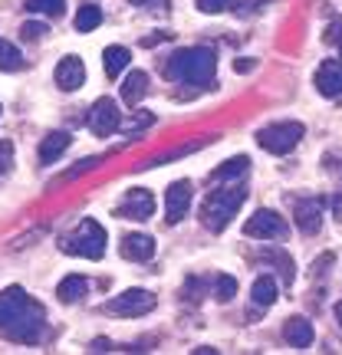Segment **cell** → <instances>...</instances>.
<instances>
[{"label":"cell","instance_id":"cell-20","mask_svg":"<svg viewBox=\"0 0 342 355\" xmlns=\"http://www.w3.org/2000/svg\"><path fill=\"white\" fill-rule=\"evenodd\" d=\"M277 296H280V290H277V279H273V277H260L254 286H250V300H254L260 309L273 306V303H277Z\"/></svg>","mask_w":342,"mask_h":355},{"label":"cell","instance_id":"cell-26","mask_svg":"<svg viewBox=\"0 0 342 355\" xmlns=\"http://www.w3.org/2000/svg\"><path fill=\"white\" fill-rule=\"evenodd\" d=\"M20 33H24V40H43L50 33V26L40 24V20H26V24L20 26Z\"/></svg>","mask_w":342,"mask_h":355},{"label":"cell","instance_id":"cell-34","mask_svg":"<svg viewBox=\"0 0 342 355\" xmlns=\"http://www.w3.org/2000/svg\"><path fill=\"white\" fill-rule=\"evenodd\" d=\"M332 207H336V217H342V194L336 198V201H332Z\"/></svg>","mask_w":342,"mask_h":355},{"label":"cell","instance_id":"cell-5","mask_svg":"<svg viewBox=\"0 0 342 355\" xmlns=\"http://www.w3.org/2000/svg\"><path fill=\"white\" fill-rule=\"evenodd\" d=\"M303 122H277V125H266L257 132V145L270 155H290L303 141Z\"/></svg>","mask_w":342,"mask_h":355},{"label":"cell","instance_id":"cell-27","mask_svg":"<svg viewBox=\"0 0 342 355\" xmlns=\"http://www.w3.org/2000/svg\"><path fill=\"white\" fill-rule=\"evenodd\" d=\"M13 168V141L0 139V175H7Z\"/></svg>","mask_w":342,"mask_h":355},{"label":"cell","instance_id":"cell-15","mask_svg":"<svg viewBox=\"0 0 342 355\" xmlns=\"http://www.w3.org/2000/svg\"><path fill=\"white\" fill-rule=\"evenodd\" d=\"M313 336H316V332H313V322L303 316H293L283 322V339H287L293 349H306V345L313 343Z\"/></svg>","mask_w":342,"mask_h":355},{"label":"cell","instance_id":"cell-29","mask_svg":"<svg viewBox=\"0 0 342 355\" xmlns=\"http://www.w3.org/2000/svg\"><path fill=\"white\" fill-rule=\"evenodd\" d=\"M99 162H102V158H83V162H79V165L73 168V171H69V175H66V178H79V175H83V171H92V168L99 165Z\"/></svg>","mask_w":342,"mask_h":355},{"label":"cell","instance_id":"cell-14","mask_svg":"<svg viewBox=\"0 0 342 355\" xmlns=\"http://www.w3.org/2000/svg\"><path fill=\"white\" fill-rule=\"evenodd\" d=\"M119 254L126 257V260H132V263H145V260L155 257V241L148 234H128L119 243Z\"/></svg>","mask_w":342,"mask_h":355},{"label":"cell","instance_id":"cell-24","mask_svg":"<svg viewBox=\"0 0 342 355\" xmlns=\"http://www.w3.org/2000/svg\"><path fill=\"white\" fill-rule=\"evenodd\" d=\"M24 7L33 13H43V17H60L66 0H24Z\"/></svg>","mask_w":342,"mask_h":355},{"label":"cell","instance_id":"cell-1","mask_svg":"<svg viewBox=\"0 0 342 355\" xmlns=\"http://www.w3.org/2000/svg\"><path fill=\"white\" fill-rule=\"evenodd\" d=\"M43 322H46V309L26 296L20 286H7L0 293V336L10 343L37 345L43 336Z\"/></svg>","mask_w":342,"mask_h":355},{"label":"cell","instance_id":"cell-32","mask_svg":"<svg viewBox=\"0 0 342 355\" xmlns=\"http://www.w3.org/2000/svg\"><path fill=\"white\" fill-rule=\"evenodd\" d=\"M234 69H237V73H247V69H254V60H237Z\"/></svg>","mask_w":342,"mask_h":355},{"label":"cell","instance_id":"cell-16","mask_svg":"<svg viewBox=\"0 0 342 355\" xmlns=\"http://www.w3.org/2000/svg\"><path fill=\"white\" fill-rule=\"evenodd\" d=\"M69 141H73L69 132H50L46 139L40 141V165H53V162L69 148Z\"/></svg>","mask_w":342,"mask_h":355},{"label":"cell","instance_id":"cell-22","mask_svg":"<svg viewBox=\"0 0 342 355\" xmlns=\"http://www.w3.org/2000/svg\"><path fill=\"white\" fill-rule=\"evenodd\" d=\"M99 24H102V10L96 7V3H83L79 13H76V20H73V26H76L79 33H92Z\"/></svg>","mask_w":342,"mask_h":355},{"label":"cell","instance_id":"cell-12","mask_svg":"<svg viewBox=\"0 0 342 355\" xmlns=\"http://www.w3.org/2000/svg\"><path fill=\"white\" fill-rule=\"evenodd\" d=\"M316 89L326 99H339L342 96V60H326L316 69Z\"/></svg>","mask_w":342,"mask_h":355},{"label":"cell","instance_id":"cell-28","mask_svg":"<svg viewBox=\"0 0 342 355\" xmlns=\"http://www.w3.org/2000/svg\"><path fill=\"white\" fill-rule=\"evenodd\" d=\"M326 43L342 53V20H332V24L326 26Z\"/></svg>","mask_w":342,"mask_h":355},{"label":"cell","instance_id":"cell-31","mask_svg":"<svg viewBox=\"0 0 342 355\" xmlns=\"http://www.w3.org/2000/svg\"><path fill=\"white\" fill-rule=\"evenodd\" d=\"M152 122H155L152 115H139V119H135L132 125H126V128H142V125H152Z\"/></svg>","mask_w":342,"mask_h":355},{"label":"cell","instance_id":"cell-36","mask_svg":"<svg viewBox=\"0 0 342 355\" xmlns=\"http://www.w3.org/2000/svg\"><path fill=\"white\" fill-rule=\"evenodd\" d=\"M135 3H145V0H135Z\"/></svg>","mask_w":342,"mask_h":355},{"label":"cell","instance_id":"cell-13","mask_svg":"<svg viewBox=\"0 0 342 355\" xmlns=\"http://www.w3.org/2000/svg\"><path fill=\"white\" fill-rule=\"evenodd\" d=\"M296 227H300V234H306V237L319 234V227H323V201L306 198V201L296 204Z\"/></svg>","mask_w":342,"mask_h":355},{"label":"cell","instance_id":"cell-21","mask_svg":"<svg viewBox=\"0 0 342 355\" xmlns=\"http://www.w3.org/2000/svg\"><path fill=\"white\" fill-rule=\"evenodd\" d=\"M24 66H26L24 53L17 50L10 40H0V69H3V73H20Z\"/></svg>","mask_w":342,"mask_h":355},{"label":"cell","instance_id":"cell-35","mask_svg":"<svg viewBox=\"0 0 342 355\" xmlns=\"http://www.w3.org/2000/svg\"><path fill=\"white\" fill-rule=\"evenodd\" d=\"M336 319H339V326H342V300L336 303Z\"/></svg>","mask_w":342,"mask_h":355},{"label":"cell","instance_id":"cell-8","mask_svg":"<svg viewBox=\"0 0 342 355\" xmlns=\"http://www.w3.org/2000/svg\"><path fill=\"white\" fill-rule=\"evenodd\" d=\"M89 132L96 135V139H109L115 128H122V112H119V105H115V99H109V96H102L92 109H89V119H86Z\"/></svg>","mask_w":342,"mask_h":355},{"label":"cell","instance_id":"cell-11","mask_svg":"<svg viewBox=\"0 0 342 355\" xmlns=\"http://www.w3.org/2000/svg\"><path fill=\"white\" fill-rule=\"evenodd\" d=\"M53 79H56V86L63 89V92H76L83 83H86V66L79 56H63L56 69H53Z\"/></svg>","mask_w":342,"mask_h":355},{"label":"cell","instance_id":"cell-9","mask_svg":"<svg viewBox=\"0 0 342 355\" xmlns=\"http://www.w3.org/2000/svg\"><path fill=\"white\" fill-rule=\"evenodd\" d=\"M191 201H194L191 181H175V184L165 191V220L168 224H181L191 211Z\"/></svg>","mask_w":342,"mask_h":355},{"label":"cell","instance_id":"cell-33","mask_svg":"<svg viewBox=\"0 0 342 355\" xmlns=\"http://www.w3.org/2000/svg\"><path fill=\"white\" fill-rule=\"evenodd\" d=\"M92 352H109V339H96V343H92Z\"/></svg>","mask_w":342,"mask_h":355},{"label":"cell","instance_id":"cell-7","mask_svg":"<svg viewBox=\"0 0 342 355\" xmlns=\"http://www.w3.org/2000/svg\"><path fill=\"white\" fill-rule=\"evenodd\" d=\"M243 234H247V237H257V241H287L290 227H287V220H283L277 211L260 207V211H254L250 220L243 224Z\"/></svg>","mask_w":342,"mask_h":355},{"label":"cell","instance_id":"cell-6","mask_svg":"<svg viewBox=\"0 0 342 355\" xmlns=\"http://www.w3.org/2000/svg\"><path fill=\"white\" fill-rule=\"evenodd\" d=\"M155 293L148 290H126L112 296L109 303L102 306V313H109V316H122V319H135V316H145V313H152L155 309Z\"/></svg>","mask_w":342,"mask_h":355},{"label":"cell","instance_id":"cell-18","mask_svg":"<svg viewBox=\"0 0 342 355\" xmlns=\"http://www.w3.org/2000/svg\"><path fill=\"white\" fill-rule=\"evenodd\" d=\"M128 60H132L128 46H105V53H102V69H105V76L119 79V73L128 69Z\"/></svg>","mask_w":342,"mask_h":355},{"label":"cell","instance_id":"cell-2","mask_svg":"<svg viewBox=\"0 0 342 355\" xmlns=\"http://www.w3.org/2000/svg\"><path fill=\"white\" fill-rule=\"evenodd\" d=\"M214 73H217V56L207 46L175 50L165 63V76L171 83H185V86H211Z\"/></svg>","mask_w":342,"mask_h":355},{"label":"cell","instance_id":"cell-23","mask_svg":"<svg viewBox=\"0 0 342 355\" xmlns=\"http://www.w3.org/2000/svg\"><path fill=\"white\" fill-rule=\"evenodd\" d=\"M247 158L243 155H237V158H230V162H224V165L214 171V181H230V178H243L247 175Z\"/></svg>","mask_w":342,"mask_h":355},{"label":"cell","instance_id":"cell-30","mask_svg":"<svg viewBox=\"0 0 342 355\" xmlns=\"http://www.w3.org/2000/svg\"><path fill=\"white\" fill-rule=\"evenodd\" d=\"M228 7V0H198V10L204 13H217V10H224Z\"/></svg>","mask_w":342,"mask_h":355},{"label":"cell","instance_id":"cell-3","mask_svg":"<svg viewBox=\"0 0 342 355\" xmlns=\"http://www.w3.org/2000/svg\"><path fill=\"white\" fill-rule=\"evenodd\" d=\"M243 201H247V188H243V184L211 191L201 204V224L211 230V234H221V230L237 217V211L243 207Z\"/></svg>","mask_w":342,"mask_h":355},{"label":"cell","instance_id":"cell-19","mask_svg":"<svg viewBox=\"0 0 342 355\" xmlns=\"http://www.w3.org/2000/svg\"><path fill=\"white\" fill-rule=\"evenodd\" d=\"M89 293V279L86 277H63L60 279V286H56V296L63 300V303H79L83 296Z\"/></svg>","mask_w":342,"mask_h":355},{"label":"cell","instance_id":"cell-25","mask_svg":"<svg viewBox=\"0 0 342 355\" xmlns=\"http://www.w3.org/2000/svg\"><path fill=\"white\" fill-rule=\"evenodd\" d=\"M234 296H237V279H234V277H221V279H217V300H221V303H230Z\"/></svg>","mask_w":342,"mask_h":355},{"label":"cell","instance_id":"cell-10","mask_svg":"<svg viewBox=\"0 0 342 355\" xmlns=\"http://www.w3.org/2000/svg\"><path fill=\"white\" fill-rule=\"evenodd\" d=\"M119 214L126 220H148L155 214V194L145 188H132L126 194V201L119 204Z\"/></svg>","mask_w":342,"mask_h":355},{"label":"cell","instance_id":"cell-17","mask_svg":"<svg viewBox=\"0 0 342 355\" xmlns=\"http://www.w3.org/2000/svg\"><path fill=\"white\" fill-rule=\"evenodd\" d=\"M145 92H148V73L145 69H132L126 83H122V102L126 105H139Z\"/></svg>","mask_w":342,"mask_h":355},{"label":"cell","instance_id":"cell-4","mask_svg":"<svg viewBox=\"0 0 342 355\" xmlns=\"http://www.w3.org/2000/svg\"><path fill=\"white\" fill-rule=\"evenodd\" d=\"M60 250L69 257H86V260H102L105 254V227H102L99 220H79L76 230L73 234H66L63 243H60Z\"/></svg>","mask_w":342,"mask_h":355}]
</instances>
